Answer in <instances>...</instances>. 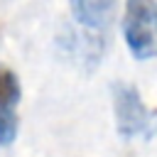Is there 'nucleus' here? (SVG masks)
Masks as SVG:
<instances>
[{"instance_id":"f257e3e1","label":"nucleus","mask_w":157,"mask_h":157,"mask_svg":"<svg viewBox=\"0 0 157 157\" xmlns=\"http://www.w3.org/2000/svg\"><path fill=\"white\" fill-rule=\"evenodd\" d=\"M113 93V113H115V130L120 137H145L150 140L157 132V108H147L140 98V91L132 83L118 81L110 86Z\"/></svg>"},{"instance_id":"f03ea898","label":"nucleus","mask_w":157,"mask_h":157,"mask_svg":"<svg viewBox=\"0 0 157 157\" xmlns=\"http://www.w3.org/2000/svg\"><path fill=\"white\" fill-rule=\"evenodd\" d=\"M123 39L140 61L157 54V0H125Z\"/></svg>"},{"instance_id":"7ed1b4c3","label":"nucleus","mask_w":157,"mask_h":157,"mask_svg":"<svg viewBox=\"0 0 157 157\" xmlns=\"http://www.w3.org/2000/svg\"><path fill=\"white\" fill-rule=\"evenodd\" d=\"M20 96H22V88H20L17 74L5 64H0V145H12V140L17 137Z\"/></svg>"},{"instance_id":"20e7f679","label":"nucleus","mask_w":157,"mask_h":157,"mask_svg":"<svg viewBox=\"0 0 157 157\" xmlns=\"http://www.w3.org/2000/svg\"><path fill=\"white\" fill-rule=\"evenodd\" d=\"M69 7L81 27L91 32H103L115 15L118 0H69Z\"/></svg>"}]
</instances>
